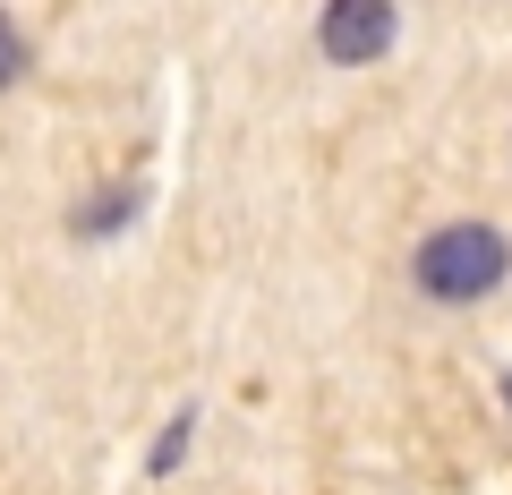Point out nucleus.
Listing matches in <instances>:
<instances>
[{"label": "nucleus", "instance_id": "f257e3e1", "mask_svg": "<svg viewBox=\"0 0 512 495\" xmlns=\"http://www.w3.org/2000/svg\"><path fill=\"white\" fill-rule=\"evenodd\" d=\"M427 299H487L495 282L512 274V248L495 222H444L436 239H419V257H410Z\"/></svg>", "mask_w": 512, "mask_h": 495}, {"label": "nucleus", "instance_id": "39448f33", "mask_svg": "<svg viewBox=\"0 0 512 495\" xmlns=\"http://www.w3.org/2000/svg\"><path fill=\"white\" fill-rule=\"evenodd\" d=\"M504 402H512V376H504Z\"/></svg>", "mask_w": 512, "mask_h": 495}, {"label": "nucleus", "instance_id": "20e7f679", "mask_svg": "<svg viewBox=\"0 0 512 495\" xmlns=\"http://www.w3.org/2000/svg\"><path fill=\"white\" fill-rule=\"evenodd\" d=\"M18 77H26V35L0 18V86H18Z\"/></svg>", "mask_w": 512, "mask_h": 495}, {"label": "nucleus", "instance_id": "7ed1b4c3", "mask_svg": "<svg viewBox=\"0 0 512 495\" xmlns=\"http://www.w3.org/2000/svg\"><path fill=\"white\" fill-rule=\"evenodd\" d=\"M188 436H197V410H180V419L154 436V470H180V453H188Z\"/></svg>", "mask_w": 512, "mask_h": 495}, {"label": "nucleus", "instance_id": "f03ea898", "mask_svg": "<svg viewBox=\"0 0 512 495\" xmlns=\"http://www.w3.org/2000/svg\"><path fill=\"white\" fill-rule=\"evenodd\" d=\"M316 43H325L333 69H367V60H384V52H393V0H325Z\"/></svg>", "mask_w": 512, "mask_h": 495}]
</instances>
